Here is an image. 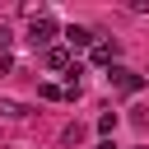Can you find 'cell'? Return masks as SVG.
Returning a JSON list of instances; mask_svg holds the SVG:
<instances>
[{
	"label": "cell",
	"instance_id": "cell-11",
	"mask_svg": "<svg viewBox=\"0 0 149 149\" xmlns=\"http://www.w3.org/2000/svg\"><path fill=\"white\" fill-rule=\"evenodd\" d=\"M93 149H116V144H112V140H98V144H93Z\"/></svg>",
	"mask_w": 149,
	"mask_h": 149
},
{
	"label": "cell",
	"instance_id": "cell-1",
	"mask_svg": "<svg viewBox=\"0 0 149 149\" xmlns=\"http://www.w3.org/2000/svg\"><path fill=\"white\" fill-rule=\"evenodd\" d=\"M56 33H61V28H56L51 14H33V23H28V42H33V47H47V51H51V37H56Z\"/></svg>",
	"mask_w": 149,
	"mask_h": 149
},
{
	"label": "cell",
	"instance_id": "cell-8",
	"mask_svg": "<svg viewBox=\"0 0 149 149\" xmlns=\"http://www.w3.org/2000/svg\"><path fill=\"white\" fill-rule=\"evenodd\" d=\"M130 121H135L140 130H149V112H144V107H135V116H130Z\"/></svg>",
	"mask_w": 149,
	"mask_h": 149
},
{
	"label": "cell",
	"instance_id": "cell-12",
	"mask_svg": "<svg viewBox=\"0 0 149 149\" xmlns=\"http://www.w3.org/2000/svg\"><path fill=\"white\" fill-rule=\"evenodd\" d=\"M140 149H144V144H140Z\"/></svg>",
	"mask_w": 149,
	"mask_h": 149
},
{
	"label": "cell",
	"instance_id": "cell-3",
	"mask_svg": "<svg viewBox=\"0 0 149 149\" xmlns=\"http://www.w3.org/2000/svg\"><path fill=\"white\" fill-rule=\"evenodd\" d=\"M65 42H70V47H88V51L98 47V37H93L84 23H70V28H65Z\"/></svg>",
	"mask_w": 149,
	"mask_h": 149
},
{
	"label": "cell",
	"instance_id": "cell-6",
	"mask_svg": "<svg viewBox=\"0 0 149 149\" xmlns=\"http://www.w3.org/2000/svg\"><path fill=\"white\" fill-rule=\"evenodd\" d=\"M116 121H121L116 112H102V116H98V130H102V135H112V130H116Z\"/></svg>",
	"mask_w": 149,
	"mask_h": 149
},
{
	"label": "cell",
	"instance_id": "cell-9",
	"mask_svg": "<svg viewBox=\"0 0 149 149\" xmlns=\"http://www.w3.org/2000/svg\"><path fill=\"white\" fill-rule=\"evenodd\" d=\"M9 42H14V37H9V28H5V23H0V51H5V47H9Z\"/></svg>",
	"mask_w": 149,
	"mask_h": 149
},
{
	"label": "cell",
	"instance_id": "cell-4",
	"mask_svg": "<svg viewBox=\"0 0 149 149\" xmlns=\"http://www.w3.org/2000/svg\"><path fill=\"white\" fill-rule=\"evenodd\" d=\"M116 51H121L116 42H98L88 56H93V65H107V70H112V65H116Z\"/></svg>",
	"mask_w": 149,
	"mask_h": 149
},
{
	"label": "cell",
	"instance_id": "cell-10",
	"mask_svg": "<svg viewBox=\"0 0 149 149\" xmlns=\"http://www.w3.org/2000/svg\"><path fill=\"white\" fill-rule=\"evenodd\" d=\"M9 65H14V61H9L5 51H0V74H9Z\"/></svg>",
	"mask_w": 149,
	"mask_h": 149
},
{
	"label": "cell",
	"instance_id": "cell-5",
	"mask_svg": "<svg viewBox=\"0 0 149 149\" xmlns=\"http://www.w3.org/2000/svg\"><path fill=\"white\" fill-rule=\"evenodd\" d=\"M47 65H51V70H74L70 47H51V51H47Z\"/></svg>",
	"mask_w": 149,
	"mask_h": 149
},
{
	"label": "cell",
	"instance_id": "cell-7",
	"mask_svg": "<svg viewBox=\"0 0 149 149\" xmlns=\"http://www.w3.org/2000/svg\"><path fill=\"white\" fill-rule=\"evenodd\" d=\"M23 112H28L23 102H9V98H0V116H23Z\"/></svg>",
	"mask_w": 149,
	"mask_h": 149
},
{
	"label": "cell",
	"instance_id": "cell-2",
	"mask_svg": "<svg viewBox=\"0 0 149 149\" xmlns=\"http://www.w3.org/2000/svg\"><path fill=\"white\" fill-rule=\"evenodd\" d=\"M107 84H112L116 93H140V88H144V74H135V70H126V65H112V70H107Z\"/></svg>",
	"mask_w": 149,
	"mask_h": 149
}]
</instances>
